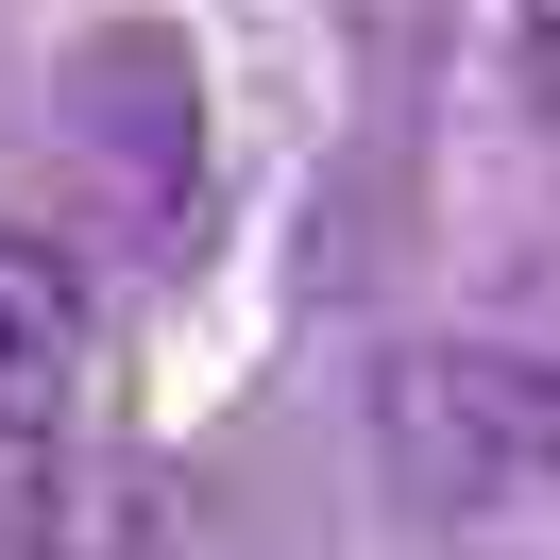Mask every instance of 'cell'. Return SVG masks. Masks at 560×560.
<instances>
[{
	"label": "cell",
	"instance_id": "6da1fadb",
	"mask_svg": "<svg viewBox=\"0 0 560 560\" xmlns=\"http://www.w3.org/2000/svg\"><path fill=\"white\" fill-rule=\"evenodd\" d=\"M85 374H103V306H85V272H69L51 238L0 221V458H51V442H69Z\"/></svg>",
	"mask_w": 560,
	"mask_h": 560
}]
</instances>
